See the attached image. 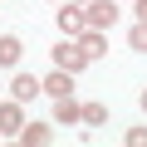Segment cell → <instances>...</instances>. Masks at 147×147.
Masks as SVG:
<instances>
[{
  "instance_id": "obj_11",
  "label": "cell",
  "mask_w": 147,
  "mask_h": 147,
  "mask_svg": "<svg viewBox=\"0 0 147 147\" xmlns=\"http://www.w3.org/2000/svg\"><path fill=\"white\" fill-rule=\"evenodd\" d=\"M127 49H137V54H147V20H137V25L127 30Z\"/></svg>"
},
{
  "instance_id": "obj_16",
  "label": "cell",
  "mask_w": 147,
  "mask_h": 147,
  "mask_svg": "<svg viewBox=\"0 0 147 147\" xmlns=\"http://www.w3.org/2000/svg\"><path fill=\"white\" fill-rule=\"evenodd\" d=\"M74 5H88V0H74Z\"/></svg>"
},
{
  "instance_id": "obj_9",
  "label": "cell",
  "mask_w": 147,
  "mask_h": 147,
  "mask_svg": "<svg viewBox=\"0 0 147 147\" xmlns=\"http://www.w3.org/2000/svg\"><path fill=\"white\" fill-rule=\"evenodd\" d=\"M54 123H84V108L74 103V93L69 98H54Z\"/></svg>"
},
{
  "instance_id": "obj_15",
  "label": "cell",
  "mask_w": 147,
  "mask_h": 147,
  "mask_svg": "<svg viewBox=\"0 0 147 147\" xmlns=\"http://www.w3.org/2000/svg\"><path fill=\"white\" fill-rule=\"evenodd\" d=\"M142 113H147V88H142Z\"/></svg>"
},
{
  "instance_id": "obj_12",
  "label": "cell",
  "mask_w": 147,
  "mask_h": 147,
  "mask_svg": "<svg viewBox=\"0 0 147 147\" xmlns=\"http://www.w3.org/2000/svg\"><path fill=\"white\" fill-rule=\"evenodd\" d=\"M84 123H88V127H103V123H108V108H103V103H84Z\"/></svg>"
},
{
  "instance_id": "obj_3",
  "label": "cell",
  "mask_w": 147,
  "mask_h": 147,
  "mask_svg": "<svg viewBox=\"0 0 147 147\" xmlns=\"http://www.w3.org/2000/svg\"><path fill=\"white\" fill-rule=\"evenodd\" d=\"M88 25L93 30H113V20H118V5H113V0H88Z\"/></svg>"
},
{
  "instance_id": "obj_5",
  "label": "cell",
  "mask_w": 147,
  "mask_h": 147,
  "mask_svg": "<svg viewBox=\"0 0 147 147\" xmlns=\"http://www.w3.org/2000/svg\"><path fill=\"white\" fill-rule=\"evenodd\" d=\"M10 93H15L20 103H30V98L44 93V79H34V74H15V79H10Z\"/></svg>"
},
{
  "instance_id": "obj_13",
  "label": "cell",
  "mask_w": 147,
  "mask_h": 147,
  "mask_svg": "<svg viewBox=\"0 0 147 147\" xmlns=\"http://www.w3.org/2000/svg\"><path fill=\"white\" fill-rule=\"evenodd\" d=\"M123 142H127V147H147V127H127Z\"/></svg>"
},
{
  "instance_id": "obj_14",
  "label": "cell",
  "mask_w": 147,
  "mask_h": 147,
  "mask_svg": "<svg viewBox=\"0 0 147 147\" xmlns=\"http://www.w3.org/2000/svg\"><path fill=\"white\" fill-rule=\"evenodd\" d=\"M132 15H137V20H147V0H132Z\"/></svg>"
},
{
  "instance_id": "obj_1",
  "label": "cell",
  "mask_w": 147,
  "mask_h": 147,
  "mask_svg": "<svg viewBox=\"0 0 147 147\" xmlns=\"http://www.w3.org/2000/svg\"><path fill=\"white\" fill-rule=\"evenodd\" d=\"M54 69H64V74H79V69H88V54H84V44L64 34V44L54 49Z\"/></svg>"
},
{
  "instance_id": "obj_10",
  "label": "cell",
  "mask_w": 147,
  "mask_h": 147,
  "mask_svg": "<svg viewBox=\"0 0 147 147\" xmlns=\"http://www.w3.org/2000/svg\"><path fill=\"white\" fill-rule=\"evenodd\" d=\"M49 137H54L49 123H25V127H20V142H25V147H44Z\"/></svg>"
},
{
  "instance_id": "obj_6",
  "label": "cell",
  "mask_w": 147,
  "mask_h": 147,
  "mask_svg": "<svg viewBox=\"0 0 147 147\" xmlns=\"http://www.w3.org/2000/svg\"><path fill=\"white\" fill-rule=\"evenodd\" d=\"M79 44H84L88 59H103V54H108V30H93V25H88V30L79 34Z\"/></svg>"
},
{
  "instance_id": "obj_4",
  "label": "cell",
  "mask_w": 147,
  "mask_h": 147,
  "mask_svg": "<svg viewBox=\"0 0 147 147\" xmlns=\"http://www.w3.org/2000/svg\"><path fill=\"white\" fill-rule=\"evenodd\" d=\"M20 127H25V108H20V98H10V103H0V132H10V137H20Z\"/></svg>"
},
{
  "instance_id": "obj_8",
  "label": "cell",
  "mask_w": 147,
  "mask_h": 147,
  "mask_svg": "<svg viewBox=\"0 0 147 147\" xmlns=\"http://www.w3.org/2000/svg\"><path fill=\"white\" fill-rule=\"evenodd\" d=\"M69 79H74V74H64V69H54L49 79H44V93H49V98H69V93H74V84H69Z\"/></svg>"
},
{
  "instance_id": "obj_2",
  "label": "cell",
  "mask_w": 147,
  "mask_h": 147,
  "mask_svg": "<svg viewBox=\"0 0 147 147\" xmlns=\"http://www.w3.org/2000/svg\"><path fill=\"white\" fill-rule=\"evenodd\" d=\"M54 25H59V34H69V39H79L84 30H88V15L84 10H74V0H69V5L54 15Z\"/></svg>"
},
{
  "instance_id": "obj_7",
  "label": "cell",
  "mask_w": 147,
  "mask_h": 147,
  "mask_svg": "<svg viewBox=\"0 0 147 147\" xmlns=\"http://www.w3.org/2000/svg\"><path fill=\"white\" fill-rule=\"evenodd\" d=\"M20 54H25V44H20L15 34H0V69H15Z\"/></svg>"
}]
</instances>
